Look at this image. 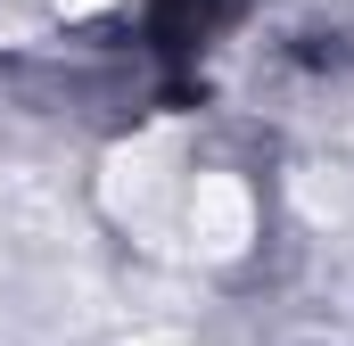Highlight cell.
Here are the masks:
<instances>
[{"label": "cell", "mask_w": 354, "mask_h": 346, "mask_svg": "<svg viewBox=\"0 0 354 346\" xmlns=\"http://www.w3.org/2000/svg\"><path fill=\"white\" fill-rule=\"evenodd\" d=\"M181 132H149V140H132V149H115L107 157V181H99V198H107V215L115 223H132V231H165L181 206Z\"/></svg>", "instance_id": "6da1fadb"}, {"label": "cell", "mask_w": 354, "mask_h": 346, "mask_svg": "<svg viewBox=\"0 0 354 346\" xmlns=\"http://www.w3.org/2000/svg\"><path fill=\"white\" fill-rule=\"evenodd\" d=\"M165 231H174L189 256L231 264V256H248V239H256V198H248V181H239V173H189Z\"/></svg>", "instance_id": "7a4b0ae2"}, {"label": "cell", "mask_w": 354, "mask_h": 346, "mask_svg": "<svg viewBox=\"0 0 354 346\" xmlns=\"http://www.w3.org/2000/svg\"><path fill=\"white\" fill-rule=\"evenodd\" d=\"M50 8H58V17H99L107 0H50Z\"/></svg>", "instance_id": "3957f363"}]
</instances>
